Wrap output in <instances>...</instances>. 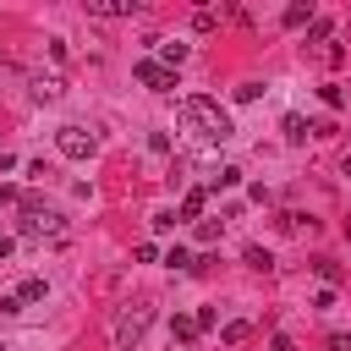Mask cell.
Here are the masks:
<instances>
[{"mask_svg":"<svg viewBox=\"0 0 351 351\" xmlns=\"http://www.w3.org/2000/svg\"><path fill=\"white\" fill-rule=\"evenodd\" d=\"M181 126L192 132V137H203V143H225L236 126H230V115L219 110V99H203V93H192V99H181Z\"/></svg>","mask_w":351,"mask_h":351,"instance_id":"6da1fadb","label":"cell"},{"mask_svg":"<svg viewBox=\"0 0 351 351\" xmlns=\"http://www.w3.org/2000/svg\"><path fill=\"white\" fill-rule=\"evenodd\" d=\"M148 324H154V307L148 302L121 307V318H115V351H137V340L148 335Z\"/></svg>","mask_w":351,"mask_h":351,"instance_id":"7a4b0ae2","label":"cell"},{"mask_svg":"<svg viewBox=\"0 0 351 351\" xmlns=\"http://www.w3.org/2000/svg\"><path fill=\"white\" fill-rule=\"evenodd\" d=\"M22 236H33V241L38 236H60V214H49L38 197H27L22 203Z\"/></svg>","mask_w":351,"mask_h":351,"instance_id":"3957f363","label":"cell"},{"mask_svg":"<svg viewBox=\"0 0 351 351\" xmlns=\"http://www.w3.org/2000/svg\"><path fill=\"white\" fill-rule=\"evenodd\" d=\"M55 148H60L66 159H93L99 137H93V132H82V126H60V132H55Z\"/></svg>","mask_w":351,"mask_h":351,"instance_id":"277c9868","label":"cell"},{"mask_svg":"<svg viewBox=\"0 0 351 351\" xmlns=\"http://www.w3.org/2000/svg\"><path fill=\"white\" fill-rule=\"evenodd\" d=\"M137 82L154 88V93H170V88H176V71L159 66V60H137Z\"/></svg>","mask_w":351,"mask_h":351,"instance_id":"5b68a950","label":"cell"},{"mask_svg":"<svg viewBox=\"0 0 351 351\" xmlns=\"http://www.w3.org/2000/svg\"><path fill=\"white\" fill-rule=\"evenodd\" d=\"M203 208H208V192H203V186H186V192H181L176 219H203Z\"/></svg>","mask_w":351,"mask_h":351,"instance_id":"8992f818","label":"cell"},{"mask_svg":"<svg viewBox=\"0 0 351 351\" xmlns=\"http://www.w3.org/2000/svg\"><path fill=\"white\" fill-rule=\"evenodd\" d=\"M88 11H93V16H132L137 0H88Z\"/></svg>","mask_w":351,"mask_h":351,"instance_id":"52a82bcc","label":"cell"},{"mask_svg":"<svg viewBox=\"0 0 351 351\" xmlns=\"http://www.w3.org/2000/svg\"><path fill=\"white\" fill-rule=\"evenodd\" d=\"M247 335H252V324H247V318H236V324H225V329H219V346H241Z\"/></svg>","mask_w":351,"mask_h":351,"instance_id":"ba28073f","label":"cell"},{"mask_svg":"<svg viewBox=\"0 0 351 351\" xmlns=\"http://www.w3.org/2000/svg\"><path fill=\"white\" fill-rule=\"evenodd\" d=\"M181 60H186V44H159V66H170V71H176Z\"/></svg>","mask_w":351,"mask_h":351,"instance_id":"9c48e42d","label":"cell"},{"mask_svg":"<svg viewBox=\"0 0 351 351\" xmlns=\"http://www.w3.org/2000/svg\"><path fill=\"white\" fill-rule=\"evenodd\" d=\"M33 99H60V77H38L33 82Z\"/></svg>","mask_w":351,"mask_h":351,"instance_id":"30bf717a","label":"cell"},{"mask_svg":"<svg viewBox=\"0 0 351 351\" xmlns=\"http://www.w3.org/2000/svg\"><path fill=\"white\" fill-rule=\"evenodd\" d=\"M241 181V170L236 165H225V170H208V186H236Z\"/></svg>","mask_w":351,"mask_h":351,"instance_id":"8fae6325","label":"cell"},{"mask_svg":"<svg viewBox=\"0 0 351 351\" xmlns=\"http://www.w3.org/2000/svg\"><path fill=\"white\" fill-rule=\"evenodd\" d=\"M165 263H170V269H181V274H186V269H197V263H192V252H186V247H170V252H165Z\"/></svg>","mask_w":351,"mask_h":351,"instance_id":"7c38bea8","label":"cell"},{"mask_svg":"<svg viewBox=\"0 0 351 351\" xmlns=\"http://www.w3.org/2000/svg\"><path fill=\"white\" fill-rule=\"evenodd\" d=\"M313 274H318L324 285H335V280H340V263H329V258H313Z\"/></svg>","mask_w":351,"mask_h":351,"instance_id":"4fadbf2b","label":"cell"},{"mask_svg":"<svg viewBox=\"0 0 351 351\" xmlns=\"http://www.w3.org/2000/svg\"><path fill=\"white\" fill-rule=\"evenodd\" d=\"M44 291H49L44 280H22V291H16V302H44Z\"/></svg>","mask_w":351,"mask_h":351,"instance_id":"5bb4252c","label":"cell"},{"mask_svg":"<svg viewBox=\"0 0 351 351\" xmlns=\"http://www.w3.org/2000/svg\"><path fill=\"white\" fill-rule=\"evenodd\" d=\"M302 22H313V5H285V27H302Z\"/></svg>","mask_w":351,"mask_h":351,"instance_id":"9a60e30c","label":"cell"},{"mask_svg":"<svg viewBox=\"0 0 351 351\" xmlns=\"http://www.w3.org/2000/svg\"><path fill=\"white\" fill-rule=\"evenodd\" d=\"M307 132H313V126H307V121H302V115H285V137H291V143H302V137H307Z\"/></svg>","mask_w":351,"mask_h":351,"instance_id":"2e32d148","label":"cell"},{"mask_svg":"<svg viewBox=\"0 0 351 351\" xmlns=\"http://www.w3.org/2000/svg\"><path fill=\"white\" fill-rule=\"evenodd\" d=\"M192 335H197V318H176L170 324V340H192Z\"/></svg>","mask_w":351,"mask_h":351,"instance_id":"e0dca14e","label":"cell"},{"mask_svg":"<svg viewBox=\"0 0 351 351\" xmlns=\"http://www.w3.org/2000/svg\"><path fill=\"white\" fill-rule=\"evenodd\" d=\"M214 22H219L214 11H197V16H192V27H197V33H214Z\"/></svg>","mask_w":351,"mask_h":351,"instance_id":"ac0fdd59","label":"cell"},{"mask_svg":"<svg viewBox=\"0 0 351 351\" xmlns=\"http://www.w3.org/2000/svg\"><path fill=\"white\" fill-rule=\"evenodd\" d=\"M197 241H219V225L214 219H197Z\"/></svg>","mask_w":351,"mask_h":351,"instance_id":"d6986e66","label":"cell"},{"mask_svg":"<svg viewBox=\"0 0 351 351\" xmlns=\"http://www.w3.org/2000/svg\"><path fill=\"white\" fill-rule=\"evenodd\" d=\"M247 269H269V252L263 247H247Z\"/></svg>","mask_w":351,"mask_h":351,"instance_id":"ffe728a7","label":"cell"},{"mask_svg":"<svg viewBox=\"0 0 351 351\" xmlns=\"http://www.w3.org/2000/svg\"><path fill=\"white\" fill-rule=\"evenodd\" d=\"M329 351H351V335H329Z\"/></svg>","mask_w":351,"mask_h":351,"instance_id":"44dd1931","label":"cell"},{"mask_svg":"<svg viewBox=\"0 0 351 351\" xmlns=\"http://www.w3.org/2000/svg\"><path fill=\"white\" fill-rule=\"evenodd\" d=\"M11 252H16V241H11V236H5V230H0V263H5V258H11Z\"/></svg>","mask_w":351,"mask_h":351,"instance_id":"7402d4cb","label":"cell"},{"mask_svg":"<svg viewBox=\"0 0 351 351\" xmlns=\"http://www.w3.org/2000/svg\"><path fill=\"white\" fill-rule=\"evenodd\" d=\"M274 351H296V346H291V340H285V335H274Z\"/></svg>","mask_w":351,"mask_h":351,"instance_id":"603a6c76","label":"cell"},{"mask_svg":"<svg viewBox=\"0 0 351 351\" xmlns=\"http://www.w3.org/2000/svg\"><path fill=\"white\" fill-rule=\"evenodd\" d=\"M346 176H351V159H346Z\"/></svg>","mask_w":351,"mask_h":351,"instance_id":"cb8c5ba5","label":"cell"},{"mask_svg":"<svg viewBox=\"0 0 351 351\" xmlns=\"http://www.w3.org/2000/svg\"><path fill=\"white\" fill-rule=\"evenodd\" d=\"M346 230H351V219H346Z\"/></svg>","mask_w":351,"mask_h":351,"instance_id":"d4e9b609","label":"cell"}]
</instances>
